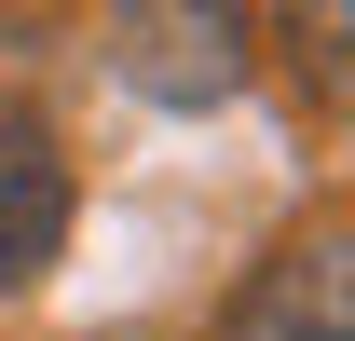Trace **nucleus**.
I'll return each mask as SVG.
<instances>
[{
	"instance_id": "obj_2",
	"label": "nucleus",
	"mask_w": 355,
	"mask_h": 341,
	"mask_svg": "<svg viewBox=\"0 0 355 341\" xmlns=\"http://www.w3.org/2000/svg\"><path fill=\"white\" fill-rule=\"evenodd\" d=\"M219 341H355V232H287L232 287Z\"/></svg>"
},
{
	"instance_id": "obj_3",
	"label": "nucleus",
	"mask_w": 355,
	"mask_h": 341,
	"mask_svg": "<svg viewBox=\"0 0 355 341\" xmlns=\"http://www.w3.org/2000/svg\"><path fill=\"white\" fill-rule=\"evenodd\" d=\"M69 150H55V123H28V110H0V300H28L69 259Z\"/></svg>"
},
{
	"instance_id": "obj_1",
	"label": "nucleus",
	"mask_w": 355,
	"mask_h": 341,
	"mask_svg": "<svg viewBox=\"0 0 355 341\" xmlns=\"http://www.w3.org/2000/svg\"><path fill=\"white\" fill-rule=\"evenodd\" d=\"M260 69L246 0H110V82L150 110H232Z\"/></svg>"
},
{
	"instance_id": "obj_4",
	"label": "nucleus",
	"mask_w": 355,
	"mask_h": 341,
	"mask_svg": "<svg viewBox=\"0 0 355 341\" xmlns=\"http://www.w3.org/2000/svg\"><path fill=\"white\" fill-rule=\"evenodd\" d=\"M273 42L314 110H355V0H273Z\"/></svg>"
}]
</instances>
